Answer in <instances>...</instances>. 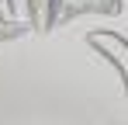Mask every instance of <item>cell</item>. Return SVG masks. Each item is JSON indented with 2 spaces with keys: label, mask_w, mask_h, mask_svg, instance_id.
<instances>
[{
  "label": "cell",
  "mask_w": 128,
  "mask_h": 125,
  "mask_svg": "<svg viewBox=\"0 0 128 125\" xmlns=\"http://www.w3.org/2000/svg\"><path fill=\"white\" fill-rule=\"evenodd\" d=\"M28 18L35 31H52L59 18V0H28Z\"/></svg>",
  "instance_id": "cell-3"
},
{
  "label": "cell",
  "mask_w": 128,
  "mask_h": 125,
  "mask_svg": "<svg viewBox=\"0 0 128 125\" xmlns=\"http://www.w3.org/2000/svg\"><path fill=\"white\" fill-rule=\"evenodd\" d=\"M125 4L121 0H59V18L56 21H69L80 14H121Z\"/></svg>",
  "instance_id": "cell-2"
},
{
  "label": "cell",
  "mask_w": 128,
  "mask_h": 125,
  "mask_svg": "<svg viewBox=\"0 0 128 125\" xmlns=\"http://www.w3.org/2000/svg\"><path fill=\"white\" fill-rule=\"evenodd\" d=\"M10 7H14V0H0V14H7Z\"/></svg>",
  "instance_id": "cell-5"
},
{
  "label": "cell",
  "mask_w": 128,
  "mask_h": 125,
  "mask_svg": "<svg viewBox=\"0 0 128 125\" xmlns=\"http://www.w3.org/2000/svg\"><path fill=\"white\" fill-rule=\"evenodd\" d=\"M86 45L100 56L104 62H111L118 70V77L125 83V94H128V38L118 35V31H107V28H97L86 35Z\"/></svg>",
  "instance_id": "cell-1"
},
{
  "label": "cell",
  "mask_w": 128,
  "mask_h": 125,
  "mask_svg": "<svg viewBox=\"0 0 128 125\" xmlns=\"http://www.w3.org/2000/svg\"><path fill=\"white\" fill-rule=\"evenodd\" d=\"M24 31H28V24H21V21H10L0 14V42H10V38H21Z\"/></svg>",
  "instance_id": "cell-4"
}]
</instances>
